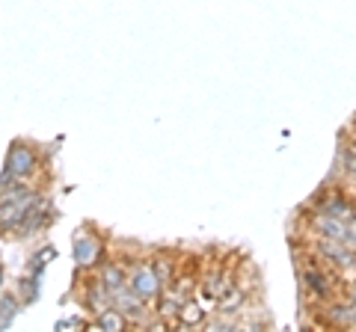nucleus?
<instances>
[{
  "label": "nucleus",
  "instance_id": "f257e3e1",
  "mask_svg": "<svg viewBox=\"0 0 356 332\" xmlns=\"http://www.w3.org/2000/svg\"><path fill=\"white\" fill-rule=\"evenodd\" d=\"M39 199V193L27 184H13L0 190V235L3 238H18V229L24 223L30 205Z\"/></svg>",
  "mask_w": 356,
  "mask_h": 332
},
{
  "label": "nucleus",
  "instance_id": "f03ea898",
  "mask_svg": "<svg viewBox=\"0 0 356 332\" xmlns=\"http://www.w3.org/2000/svg\"><path fill=\"white\" fill-rule=\"evenodd\" d=\"M36 169H39V154L33 151L27 142H15V146H9L3 175H0V190H6L9 181L24 184L30 175H36Z\"/></svg>",
  "mask_w": 356,
  "mask_h": 332
},
{
  "label": "nucleus",
  "instance_id": "7ed1b4c3",
  "mask_svg": "<svg viewBox=\"0 0 356 332\" xmlns=\"http://www.w3.org/2000/svg\"><path fill=\"white\" fill-rule=\"evenodd\" d=\"M128 288L140 297L143 303H146V300H154V297H161L163 279L158 276V270H154V264H137V267L131 270V276H128Z\"/></svg>",
  "mask_w": 356,
  "mask_h": 332
},
{
  "label": "nucleus",
  "instance_id": "20e7f679",
  "mask_svg": "<svg viewBox=\"0 0 356 332\" xmlns=\"http://www.w3.org/2000/svg\"><path fill=\"white\" fill-rule=\"evenodd\" d=\"M312 226H315V231L321 238L348 243V247L356 249V226L348 223V219H339V217H330V214H318L315 219H312Z\"/></svg>",
  "mask_w": 356,
  "mask_h": 332
},
{
  "label": "nucleus",
  "instance_id": "39448f33",
  "mask_svg": "<svg viewBox=\"0 0 356 332\" xmlns=\"http://www.w3.org/2000/svg\"><path fill=\"white\" fill-rule=\"evenodd\" d=\"M303 285L312 297H318L321 303H330L332 294H336V282L330 279V273L321 267V264H306L303 267Z\"/></svg>",
  "mask_w": 356,
  "mask_h": 332
},
{
  "label": "nucleus",
  "instance_id": "423d86ee",
  "mask_svg": "<svg viewBox=\"0 0 356 332\" xmlns=\"http://www.w3.org/2000/svg\"><path fill=\"white\" fill-rule=\"evenodd\" d=\"M104 256V247H102V240H98L92 231H86L81 229L74 235V261H77V267H92V264H98Z\"/></svg>",
  "mask_w": 356,
  "mask_h": 332
},
{
  "label": "nucleus",
  "instance_id": "0eeeda50",
  "mask_svg": "<svg viewBox=\"0 0 356 332\" xmlns=\"http://www.w3.org/2000/svg\"><path fill=\"white\" fill-rule=\"evenodd\" d=\"M51 217H54V205H51L44 196H39L36 202L30 205L24 223H21V229H18V238H33V235H39V231L51 223Z\"/></svg>",
  "mask_w": 356,
  "mask_h": 332
},
{
  "label": "nucleus",
  "instance_id": "6e6552de",
  "mask_svg": "<svg viewBox=\"0 0 356 332\" xmlns=\"http://www.w3.org/2000/svg\"><path fill=\"white\" fill-rule=\"evenodd\" d=\"M318 252H321V256H324L330 264H336L339 270H350V267H356V249H353V247H348V243H339V240H327V238H321Z\"/></svg>",
  "mask_w": 356,
  "mask_h": 332
},
{
  "label": "nucleus",
  "instance_id": "1a4fd4ad",
  "mask_svg": "<svg viewBox=\"0 0 356 332\" xmlns=\"http://www.w3.org/2000/svg\"><path fill=\"white\" fill-rule=\"evenodd\" d=\"M205 294L211 297V300H226V297L232 294V276H229L226 270L208 273V279H205Z\"/></svg>",
  "mask_w": 356,
  "mask_h": 332
},
{
  "label": "nucleus",
  "instance_id": "9d476101",
  "mask_svg": "<svg viewBox=\"0 0 356 332\" xmlns=\"http://www.w3.org/2000/svg\"><path fill=\"white\" fill-rule=\"evenodd\" d=\"M18 315V300L13 294H6L3 300H0V326H9Z\"/></svg>",
  "mask_w": 356,
  "mask_h": 332
},
{
  "label": "nucleus",
  "instance_id": "9b49d317",
  "mask_svg": "<svg viewBox=\"0 0 356 332\" xmlns=\"http://www.w3.org/2000/svg\"><path fill=\"white\" fill-rule=\"evenodd\" d=\"M339 160H341V169L350 175V179H356V149L353 146H344L339 151Z\"/></svg>",
  "mask_w": 356,
  "mask_h": 332
},
{
  "label": "nucleus",
  "instance_id": "f8f14e48",
  "mask_svg": "<svg viewBox=\"0 0 356 332\" xmlns=\"http://www.w3.org/2000/svg\"><path fill=\"white\" fill-rule=\"evenodd\" d=\"M350 146L356 149V131H353V137H350Z\"/></svg>",
  "mask_w": 356,
  "mask_h": 332
},
{
  "label": "nucleus",
  "instance_id": "ddd939ff",
  "mask_svg": "<svg viewBox=\"0 0 356 332\" xmlns=\"http://www.w3.org/2000/svg\"><path fill=\"white\" fill-rule=\"evenodd\" d=\"M0 285H3V264H0Z\"/></svg>",
  "mask_w": 356,
  "mask_h": 332
}]
</instances>
